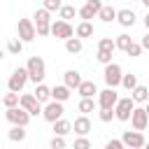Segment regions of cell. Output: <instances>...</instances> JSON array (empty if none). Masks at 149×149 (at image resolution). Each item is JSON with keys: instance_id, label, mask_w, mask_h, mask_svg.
<instances>
[{"instance_id": "cell-1", "label": "cell", "mask_w": 149, "mask_h": 149, "mask_svg": "<svg viewBox=\"0 0 149 149\" xmlns=\"http://www.w3.org/2000/svg\"><path fill=\"white\" fill-rule=\"evenodd\" d=\"M26 68H28L30 81H35V84H42L44 81V77H47V63H44L42 56H30L28 63H26Z\"/></svg>"}, {"instance_id": "cell-2", "label": "cell", "mask_w": 149, "mask_h": 149, "mask_svg": "<svg viewBox=\"0 0 149 149\" xmlns=\"http://www.w3.org/2000/svg\"><path fill=\"white\" fill-rule=\"evenodd\" d=\"M33 21H35V28H37V35H40V37L51 35V23H54V21H51V12H49V9H44V7L35 9Z\"/></svg>"}, {"instance_id": "cell-3", "label": "cell", "mask_w": 149, "mask_h": 149, "mask_svg": "<svg viewBox=\"0 0 149 149\" xmlns=\"http://www.w3.org/2000/svg\"><path fill=\"white\" fill-rule=\"evenodd\" d=\"M28 79H30L28 68H16V70L9 74V79H7V88H9V91L21 93V91H23V86L28 84Z\"/></svg>"}, {"instance_id": "cell-4", "label": "cell", "mask_w": 149, "mask_h": 149, "mask_svg": "<svg viewBox=\"0 0 149 149\" xmlns=\"http://www.w3.org/2000/svg\"><path fill=\"white\" fill-rule=\"evenodd\" d=\"M5 119L12 123V126H28V121L33 119L28 109H23L21 105L19 107H7L5 109Z\"/></svg>"}, {"instance_id": "cell-5", "label": "cell", "mask_w": 149, "mask_h": 149, "mask_svg": "<svg viewBox=\"0 0 149 149\" xmlns=\"http://www.w3.org/2000/svg\"><path fill=\"white\" fill-rule=\"evenodd\" d=\"M102 77H105V84H107V86L116 88V86H121L123 70H121V65H119V63H109V65H105V70H102Z\"/></svg>"}, {"instance_id": "cell-6", "label": "cell", "mask_w": 149, "mask_h": 149, "mask_svg": "<svg viewBox=\"0 0 149 149\" xmlns=\"http://www.w3.org/2000/svg\"><path fill=\"white\" fill-rule=\"evenodd\" d=\"M133 109H135V100H133V95L119 98V102H116V107H114V112H116V119H119V121H130Z\"/></svg>"}, {"instance_id": "cell-7", "label": "cell", "mask_w": 149, "mask_h": 149, "mask_svg": "<svg viewBox=\"0 0 149 149\" xmlns=\"http://www.w3.org/2000/svg\"><path fill=\"white\" fill-rule=\"evenodd\" d=\"M63 114H65V107H63V102H58V100H49V102L44 105L42 119H44V121H49V123H54V121L63 119Z\"/></svg>"}, {"instance_id": "cell-8", "label": "cell", "mask_w": 149, "mask_h": 149, "mask_svg": "<svg viewBox=\"0 0 149 149\" xmlns=\"http://www.w3.org/2000/svg\"><path fill=\"white\" fill-rule=\"evenodd\" d=\"M16 33H19V37H21L23 42H33V40L37 37L35 21H30V19H19V23H16Z\"/></svg>"}, {"instance_id": "cell-9", "label": "cell", "mask_w": 149, "mask_h": 149, "mask_svg": "<svg viewBox=\"0 0 149 149\" xmlns=\"http://www.w3.org/2000/svg\"><path fill=\"white\" fill-rule=\"evenodd\" d=\"M51 35H54V37H58V40H70V37H74L77 33H74V28L70 26V21L58 19V21H54V23H51Z\"/></svg>"}, {"instance_id": "cell-10", "label": "cell", "mask_w": 149, "mask_h": 149, "mask_svg": "<svg viewBox=\"0 0 149 149\" xmlns=\"http://www.w3.org/2000/svg\"><path fill=\"white\" fill-rule=\"evenodd\" d=\"M121 140H123V144L130 147V149H144V144H147L142 130H135V128H133V130H123Z\"/></svg>"}, {"instance_id": "cell-11", "label": "cell", "mask_w": 149, "mask_h": 149, "mask_svg": "<svg viewBox=\"0 0 149 149\" xmlns=\"http://www.w3.org/2000/svg\"><path fill=\"white\" fill-rule=\"evenodd\" d=\"M116 102H119V93H116V88L107 86V88H102V91L98 93V107L114 109V107H116Z\"/></svg>"}, {"instance_id": "cell-12", "label": "cell", "mask_w": 149, "mask_h": 149, "mask_svg": "<svg viewBox=\"0 0 149 149\" xmlns=\"http://www.w3.org/2000/svg\"><path fill=\"white\" fill-rule=\"evenodd\" d=\"M21 107L28 109L30 116H40V114L44 112V107H42V102L35 98V93H23V95H21Z\"/></svg>"}, {"instance_id": "cell-13", "label": "cell", "mask_w": 149, "mask_h": 149, "mask_svg": "<svg viewBox=\"0 0 149 149\" xmlns=\"http://www.w3.org/2000/svg\"><path fill=\"white\" fill-rule=\"evenodd\" d=\"M102 0H86L84 2V7H79V16H81V21H91L93 16H98L100 14V9H102Z\"/></svg>"}, {"instance_id": "cell-14", "label": "cell", "mask_w": 149, "mask_h": 149, "mask_svg": "<svg viewBox=\"0 0 149 149\" xmlns=\"http://www.w3.org/2000/svg\"><path fill=\"white\" fill-rule=\"evenodd\" d=\"M130 126H133L135 130H144V128L149 126V114H147V109H144V107H135V109H133Z\"/></svg>"}, {"instance_id": "cell-15", "label": "cell", "mask_w": 149, "mask_h": 149, "mask_svg": "<svg viewBox=\"0 0 149 149\" xmlns=\"http://www.w3.org/2000/svg\"><path fill=\"white\" fill-rule=\"evenodd\" d=\"M72 133H77V135H88L91 133V119H88V114H81V116H77L72 121Z\"/></svg>"}, {"instance_id": "cell-16", "label": "cell", "mask_w": 149, "mask_h": 149, "mask_svg": "<svg viewBox=\"0 0 149 149\" xmlns=\"http://www.w3.org/2000/svg\"><path fill=\"white\" fill-rule=\"evenodd\" d=\"M116 21L123 26V28H133L135 26V21H137V14L133 12V9H119V14H116Z\"/></svg>"}, {"instance_id": "cell-17", "label": "cell", "mask_w": 149, "mask_h": 149, "mask_svg": "<svg viewBox=\"0 0 149 149\" xmlns=\"http://www.w3.org/2000/svg\"><path fill=\"white\" fill-rule=\"evenodd\" d=\"M81 81H84V79H81L79 70H65V74H63V84H65V86H70V88H79Z\"/></svg>"}, {"instance_id": "cell-18", "label": "cell", "mask_w": 149, "mask_h": 149, "mask_svg": "<svg viewBox=\"0 0 149 149\" xmlns=\"http://www.w3.org/2000/svg\"><path fill=\"white\" fill-rule=\"evenodd\" d=\"M77 93L81 95V98H93L95 93H100L98 91V86H95V81H91V79H84L81 84H79V88H77Z\"/></svg>"}, {"instance_id": "cell-19", "label": "cell", "mask_w": 149, "mask_h": 149, "mask_svg": "<svg viewBox=\"0 0 149 149\" xmlns=\"http://www.w3.org/2000/svg\"><path fill=\"white\" fill-rule=\"evenodd\" d=\"M72 88L70 86H65V84H58V86H54L51 88V100H58V102H65L72 93H70Z\"/></svg>"}, {"instance_id": "cell-20", "label": "cell", "mask_w": 149, "mask_h": 149, "mask_svg": "<svg viewBox=\"0 0 149 149\" xmlns=\"http://www.w3.org/2000/svg\"><path fill=\"white\" fill-rule=\"evenodd\" d=\"M116 14H119V9H114V7L107 2V5H102V9H100L98 19H100L102 23H112V21H116Z\"/></svg>"}, {"instance_id": "cell-21", "label": "cell", "mask_w": 149, "mask_h": 149, "mask_svg": "<svg viewBox=\"0 0 149 149\" xmlns=\"http://www.w3.org/2000/svg\"><path fill=\"white\" fill-rule=\"evenodd\" d=\"M130 95H133V100H135V102H142V105H144V102H149V88H147L144 84H137V86L130 91Z\"/></svg>"}, {"instance_id": "cell-22", "label": "cell", "mask_w": 149, "mask_h": 149, "mask_svg": "<svg viewBox=\"0 0 149 149\" xmlns=\"http://www.w3.org/2000/svg\"><path fill=\"white\" fill-rule=\"evenodd\" d=\"M81 49H84V42H81V37H70V40H65V51L68 54H81Z\"/></svg>"}, {"instance_id": "cell-23", "label": "cell", "mask_w": 149, "mask_h": 149, "mask_svg": "<svg viewBox=\"0 0 149 149\" xmlns=\"http://www.w3.org/2000/svg\"><path fill=\"white\" fill-rule=\"evenodd\" d=\"M68 133H72V121H68V119H58V121H54V135H68Z\"/></svg>"}, {"instance_id": "cell-24", "label": "cell", "mask_w": 149, "mask_h": 149, "mask_svg": "<svg viewBox=\"0 0 149 149\" xmlns=\"http://www.w3.org/2000/svg\"><path fill=\"white\" fill-rule=\"evenodd\" d=\"M35 98L40 100V102H49L51 100V88L47 86V84H35Z\"/></svg>"}, {"instance_id": "cell-25", "label": "cell", "mask_w": 149, "mask_h": 149, "mask_svg": "<svg viewBox=\"0 0 149 149\" xmlns=\"http://www.w3.org/2000/svg\"><path fill=\"white\" fill-rule=\"evenodd\" d=\"M23 40L21 37H12V40H7V54H12V56H19L21 51H23Z\"/></svg>"}, {"instance_id": "cell-26", "label": "cell", "mask_w": 149, "mask_h": 149, "mask_svg": "<svg viewBox=\"0 0 149 149\" xmlns=\"http://www.w3.org/2000/svg\"><path fill=\"white\" fill-rule=\"evenodd\" d=\"M74 33H77V37H93V23L91 21H81L77 28H74Z\"/></svg>"}, {"instance_id": "cell-27", "label": "cell", "mask_w": 149, "mask_h": 149, "mask_svg": "<svg viewBox=\"0 0 149 149\" xmlns=\"http://www.w3.org/2000/svg\"><path fill=\"white\" fill-rule=\"evenodd\" d=\"M7 137L12 142H23L26 140V126H12L9 133H7Z\"/></svg>"}, {"instance_id": "cell-28", "label": "cell", "mask_w": 149, "mask_h": 149, "mask_svg": "<svg viewBox=\"0 0 149 149\" xmlns=\"http://www.w3.org/2000/svg\"><path fill=\"white\" fill-rule=\"evenodd\" d=\"M2 105H5V109H7V107H19V105H21V95H19L16 91H9V93H5Z\"/></svg>"}, {"instance_id": "cell-29", "label": "cell", "mask_w": 149, "mask_h": 149, "mask_svg": "<svg viewBox=\"0 0 149 149\" xmlns=\"http://www.w3.org/2000/svg\"><path fill=\"white\" fill-rule=\"evenodd\" d=\"M95 107H98V102H95L93 98H81V100H79V105H77V109H79L81 114H91Z\"/></svg>"}, {"instance_id": "cell-30", "label": "cell", "mask_w": 149, "mask_h": 149, "mask_svg": "<svg viewBox=\"0 0 149 149\" xmlns=\"http://www.w3.org/2000/svg\"><path fill=\"white\" fill-rule=\"evenodd\" d=\"M74 14H79V9H74V5H63V7H61V12H58V16H61L63 21L74 19Z\"/></svg>"}, {"instance_id": "cell-31", "label": "cell", "mask_w": 149, "mask_h": 149, "mask_svg": "<svg viewBox=\"0 0 149 149\" xmlns=\"http://www.w3.org/2000/svg\"><path fill=\"white\" fill-rule=\"evenodd\" d=\"M98 49H102V51H112V54H114V49H116V40H112V37H100V40H98Z\"/></svg>"}, {"instance_id": "cell-32", "label": "cell", "mask_w": 149, "mask_h": 149, "mask_svg": "<svg viewBox=\"0 0 149 149\" xmlns=\"http://www.w3.org/2000/svg\"><path fill=\"white\" fill-rule=\"evenodd\" d=\"M137 84H140V81H137V74H133V72H130V74H123V79H121V86H123L126 91H133Z\"/></svg>"}, {"instance_id": "cell-33", "label": "cell", "mask_w": 149, "mask_h": 149, "mask_svg": "<svg viewBox=\"0 0 149 149\" xmlns=\"http://www.w3.org/2000/svg\"><path fill=\"white\" fill-rule=\"evenodd\" d=\"M130 44H133L130 35H126V33L116 35V49H121V51H128V47H130Z\"/></svg>"}, {"instance_id": "cell-34", "label": "cell", "mask_w": 149, "mask_h": 149, "mask_svg": "<svg viewBox=\"0 0 149 149\" xmlns=\"http://www.w3.org/2000/svg\"><path fill=\"white\" fill-rule=\"evenodd\" d=\"M98 119H100L102 123H109L112 119H116V112H114V109H107V107H100V112H98Z\"/></svg>"}, {"instance_id": "cell-35", "label": "cell", "mask_w": 149, "mask_h": 149, "mask_svg": "<svg viewBox=\"0 0 149 149\" xmlns=\"http://www.w3.org/2000/svg\"><path fill=\"white\" fill-rule=\"evenodd\" d=\"M142 51H144V47H142L140 42H133V44L128 47L126 56H130V58H137V56H142Z\"/></svg>"}, {"instance_id": "cell-36", "label": "cell", "mask_w": 149, "mask_h": 149, "mask_svg": "<svg viewBox=\"0 0 149 149\" xmlns=\"http://www.w3.org/2000/svg\"><path fill=\"white\" fill-rule=\"evenodd\" d=\"M49 147H51V149H68V142H65L63 135H54L51 142H49Z\"/></svg>"}, {"instance_id": "cell-37", "label": "cell", "mask_w": 149, "mask_h": 149, "mask_svg": "<svg viewBox=\"0 0 149 149\" xmlns=\"http://www.w3.org/2000/svg\"><path fill=\"white\" fill-rule=\"evenodd\" d=\"M72 149H91V140H88L86 135H77V140H74V144H72Z\"/></svg>"}, {"instance_id": "cell-38", "label": "cell", "mask_w": 149, "mask_h": 149, "mask_svg": "<svg viewBox=\"0 0 149 149\" xmlns=\"http://www.w3.org/2000/svg\"><path fill=\"white\" fill-rule=\"evenodd\" d=\"M42 7H44V9H49V12H61L63 0H42Z\"/></svg>"}, {"instance_id": "cell-39", "label": "cell", "mask_w": 149, "mask_h": 149, "mask_svg": "<svg viewBox=\"0 0 149 149\" xmlns=\"http://www.w3.org/2000/svg\"><path fill=\"white\" fill-rule=\"evenodd\" d=\"M95 58H98V63H102V65H109V63H112V51H102V49H98Z\"/></svg>"}, {"instance_id": "cell-40", "label": "cell", "mask_w": 149, "mask_h": 149, "mask_svg": "<svg viewBox=\"0 0 149 149\" xmlns=\"http://www.w3.org/2000/svg\"><path fill=\"white\" fill-rule=\"evenodd\" d=\"M105 149H126V144H123V140H119V137H112V140L105 144Z\"/></svg>"}, {"instance_id": "cell-41", "label": "cell", "mask_w": 149, "mask_h": 149, "mask_svg": "<svg viewBox=\"0 0 149 149\" xmlns=\"http://www.w3.org/2000/svg\"><path fill=\"white\" fill-rule=\"evenodd\" d=\"M140 44H142V47H144V49L149 51V30H147V35H144V37L140 40Z\"/></svg>"}, {"instance_id": "cell-42", "label": "cell", "mask_w": 149, "mask_h": 149, "mask_svg": "<svg viewBox=\"0 0 149 149\" xmlns=\"http://www.w3.org/2000/svg\"><path fill=\"white\" fill-rule=\"evenodd\" d=\"M144 28L149 30V12H147V16H144Z\"/></svg>"}, {"instance_id": "cell-43", "label": "cell", "mask_w": 149, "mask_h": 149, "mask_svg": "<svg viewBox=\"0 0 149 149\" xmlns=\"http://www.w3.org/2000/svg\"><path fill=\"white\" fill-rule=\"evenodd\" d=\"M140 2H142V5H144V7L149 9V0H140Z\"/></svg>"}, {"instance_id": "cell-44", "label": "cell", "mask_w": 149, "mask_h": 149, "mask_svg": "<svg viewBox=\"0 0 149 149\" xmlns=\"http://www.w3.org/2000/svg\"><path fill=\"white\" fill-rule=\"evenodd\" d=\"M144 109H147V114H149V102H144Z\"/></svg>"}, {"instance_id": "cell-45", "label": "cell", "mask_w": 149, "mask_h": 149, "mask_svg": "<svg viewBox=\"0 0 149 149\" xmlns=\"http://www.w3.org/2000/svg\"><path fill=\"white\" fill-rule=\"evenodd\" d=\"M102 2H105V5H107V2H112V0H102Z\"/></svg>"}, {"instance_id": "cell-46", "label": "cell", "mask_w": 149, "mask_h": 149, "mask_svg": "<svg viewBox=\"0 0 149 149\" xmlns=\"http://www.w3.org/2000/svg\"><path fill=\"white\" fill-rule=\"evenodd\" d=\"M144 149H149V142H147V144H144Z\"/></svg>"}, {"instance_id": "cell-47", "label": "cell", "mask_w": 149, "mask_h": 149, "mask_svg": "<svg viewBox=\"0 0 149 149\" xmlns=\"http://www.w3.org/2000/svg\"><path fill=\"white\" fill-rule=\"evenodd\" d=\"M130 2H140V0H130Z\"/></svg>"}, {"instance_id": "cell-48", "label": "cell", "mask_w": 149, "mask_h": 149, "mask_svg": "<svg viewBox=\"0 0 149 149\" xmlns=\"http://www.w3.org/2000/svg\"><path fill=\"white\" fill-rule=\"evenodd\" d=\"M126 149H130V147H126Z\"/></svg>"}, {"instance_id": "cell-49", "label": "cell", "mask_w": 149, "mask_h": 149, "mask_svg": "<svg viewBox=\"0 0 149 149\" xmlns=\"http://www.w3.org/2000/svg\"><path fill=\"white\" fill-rule=\"evenodd\" d=\"M49 149H51V147H49Z\"/></svg>"}]
</instances>
